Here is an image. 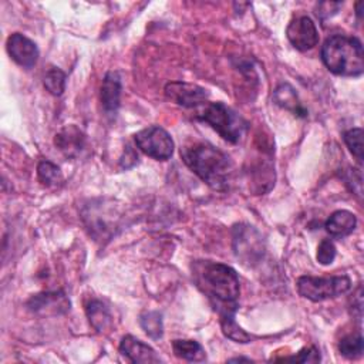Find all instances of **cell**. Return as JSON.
Here are the masks:
<instances>
[{
  "label": "cell",
  "instance_id": "obj_4",
  "mask_svg": "<svg viewBox=\"0 0 364 364\" xmlns=\"http://www.w3.org/2000/svg\"><path fill=\"white\" fill-rule=\"evenodd\" d=\"M199 118L209 124L223 139L232 144L239 142L247 128V122L242 115L223 102L206 104L200 109Z\"/></svg>",
  "mask_w": 364,
  "mask_h": 364
},
{
  "label": "cell",
  "instance_id": "obj_1",
  "mask_svg": "<svg viewBox=\"0 0 364 364\" xmlns=\"http://www.w3.org/2000/svg\"><path fill=\"white\" fill-rule=\"evenodd\" d=\"M192 274L196 286L219 316L235 314L240 286L237 273L230 266L212 260H196L192 264Z\"/></svg>",
  "mask_w": 364,
  "mask_h": 364
},
{
  "label": "cell",
  "instance_id": "obj_28",
  "mask_svg": "<svg viewBox=\"0 0 364 364\" xmlns=\"http://www.w3.org/2000/svg\"><path fill=\"white\" fill-rule=\"evenodd\" d=\"M361 6H363V3H361V1H358V3L355 4V13H357V16H358V17H361Z\"/></svg>",
  "mask_w": 364,
  "mask_h": 364
},
{
  "label": "cell",
  "instance_id": "obj_5",
  "mask_svg": "<svg viewBox=\"0 0 364 364\" xmlns=\"http://www.w3.org/2000/svg\"><path fill=\"white\" fill-rule=\"evenodd\" d=\"M296 287L301 297L317 303L347 293L351 289V280L346 274L331 277L301 276L297 279Z\"/></svg>",
  "mask_w": 364,
  "mask_h": 364
},
{
  "label": "cell",
  "instance_id": "obj_15",
  "mask_svg": "<svg viewBox=\"0 0 364 364\" xmlns=\"http://www.w3.org/2000/svg\"><path fill=\"white\" fill-rule=\"evenodd\" d=\"M357 225V218L350 210H336L326 220V230L336 237H344L353 233Z\"/></svg>",
  "mask_w": 364,
  "mask_h": 364
},
{
  "label": "cell",
  "instance_id": "obj_17",
  "mask_svg": "<svg viewBox=\"0 0 364 364\" xmlns=\"http://www.w3.org/2000/svg\"><path fill=\"white\" fill-rule=\"evenodd\" d=\"M90 324L98 333H107L112 327V316L109 309L100 300H91L85 309Z\"/></svg>",
  "mask_w": 364,
  "mask_h": 364
},
{
  "label": "cell",
  "instance_id": "obj_8",
  "mask_svg": "<svg viewBox=\"0 0 364 364\" xmlns=\"http://www.w3.org/2000/svg\"><path fill=\"white\" fill-rule=\"evenodd\" d=\"M165 95L175 104L186 108L199 107L205 104L206 100L209 98V92L206 88L185 81L168 82L165 85Z\"/></svg>",
  "mask_w": 364,
  "mask_h": 364
},
{
  "label": "cell",
  "instance_id": "obj_18",
  "mask_svg": "<svg viewBox=\"0 0 364 364\" xmlns=\"http://www.w3.org/2000/svg\"><path fill=\"white\" fill-rule=\"evenodd\" d=\"M172 350L176 357L186 361H203L206 358L203 347L195 340H175Z\"/></svg>",
  "mask_w": 364,
  "mask_h": 364
},
{
  "label": "cell",
  "instance_id": "obj_26",
  "mask_svg": "<svg viewBox=\"0 0 364 364\" xmlns=\"http://www.w3.org/2000/svg\"><path fill=\"white\" fill-rule=\"evenodd\" d=\"M283 360H293V361H299V363H317V361H320V354L316 347H304L299 351L297 355L284 357Z\"/></svg>",
  "mask_w": 364,
  "mask_h": 364
},
{
  "label": "cell",
  "instance_id": "obj_27",
  "mask_svg": "<svg viewBox=\"0 0 364 364\" xmlns=\"http://www.w3.org/2000/svg\"><path fill=\"white\" fill-rule=\"evenodd\" d=\"M343 4L341 3H334V1H324V3H320L317 6V16L320 18H328L330 16L336 14L337 10L341 7Z\"/></svg>",
  "mask_w": 364,
  "mask_h": 364
},
{
  "label": "cell",
  "instance_id": "obj_13",
  "mask_svg": "<svg viewBox=\"0 0 364 364\" xmlns=\"http://www.w3.org/2000/svg\"><path fill=\"white\" fill-rule=\"evenodd\" d=\"M119 351L125 355L131 363L138 364H149V363H159L161 358L156 355L155 350L145 344L144 341L138 340L134 336L122 337L119 343Z\"/></svg>",
  "mask_w": 364,
  "mask_h": 364
},
{
  "label": "cell",
  "instance_id": "obj_3",
  "mask_svg": "<svg viewBox=\"0 0 364 364\" xmlns=\"http://www.w3.org/2000/svg\"><path fill=\"white\" fill-rule=\"evenodd\" d=\"M321 60L328 71L343 77H358L364 71L361 41L355 37L334 34L321 47Z\"/></svg>",
  "mask_w": 364,
  "mask_h": 364
},
{
  "label": "cell",
  "instance_id": "obj_23",
  "mask_svg": "<svg viewBox=\"0 0 364 364\" xmlns=\"http://www.w3.org/2000/svg\"><path fill=\"white\" fill-rule=\"evenodd\" d=\"M44 87L53 95H61L65 88V73L57 67H50L44 75Z\"/></svg>",
  "mask_w": 364,
  "mask_h": 364
},
{
  "label": "cell",
  "instance_id": "obj_21",
  "mask_svg": "<svg viewBox=\"0 0 364 364\" xmlns=\"http://www.w3.org/2000/svg\"><path fill=\"white\" fill-rule=\"evenodd\" d=\"M363 350H364V344H363V336L360 331L343 337L338 343V351L341 353V355L347 358L360 357L363 354Z\"/></svg>",
  "mask_w": 364,
  "mask_h": 364
},
{
  "label": "cell",
  "instance_id": "obj_2",
  "mask_svg": "<svg viewBox=\"0 0 364 364\" xmlns=\"http://www.w3.org/2000/svg\"><path fill=\"white\" fill-rule=\"evenodd\" d=\"M188 168L206 185L216 191H226L232 181V164L226 154L209 144H192L181 149Z\"/></svg>",
  "mask_w": 364,
  "mask_h": 364
},
{
  "label": "cell",
  "instance_id": "obj_22",
  "mask_svg": "<svg viewBox=\"0 0 364 364\" xmlns=\"http://www.w3.org/2000/svg\"><path fill=\"white\" fill-rule=\"evenodd\" d=\"M37 176L38 181L46 186H54L63 181V173L60 168L50 161H41L38 164Z\"/></svg>",
  "mask_w": 364,
  "mask_h": 364
},
{
  "label": "cell",
  "instance_id": "obj_19",
  "mask_svg": "<svg viewBox=\"0 0 364 364\" xmlns=\"http://www.w3.org/2000/svg\"><path fill=\"white\" fill-rule=\"evenodd\" d=\"M220 327L223 334L236 343H249L253 338L249 333L239 327V324L235 320V314L220 316Z\"/></svg>",
  "mask_w": 364,
  "mask_h": 364
},
{
  "label": "cell",
  "instance_id": "obj_24",
  "mask_svg": "<svg viewBox=\"0 0 364 364\" xmlns=\"http://www.w3.org/2000/svg\"><path fill=\"white\" fill-rule=\"evenodd\" d=\"M343 138L350 152L357 158L358 162H361L363 161V129L351 128L344 132Z\"/></svg>",
  "mask_w": 364,
  "mask_h": 364
},
{
  "label": "cell",
  "instance_id": "obj_29",
  "mask_svg": "<svg viewBox=\"0 0 364 364\" xmlns=\"http://www.w3.org/2000/svg\"><path fill=\"white\" fill-rule=\"evenodd\" d=\"M229 361H230V363H235V361H250V358H243V357H237V358H230Z\"/></svg>",
  "mask_w": 364,
  "mask_h": 364
},
{
  "label": "cell",
  "instance_id": "obj_10",
  "mask_svg": "<svg viewBox=\"0 0 364 364\" xmlns=\"http://www.w3.org/2000/svg\"><path fill=\"white\" fill-rule=\"evenodd\" d=\"M7 53L23 68H31L38 60V48L34 41L20 33H13L6 43Z\"/></svg>",
  "mask_w": 364,
  "mask_h": 364
},
{
  "label": "cell",
  "instance_id": "obj_9",
  "mask_svg": "<svg viewBox=\"0 0 364 364\" xmlns=\"http://www.w3.org/2000/svg\"><path fill=\"white\" fill-rule=\"evenodd\" d=\"M286 36L290 44L300 51L311 50L318 43V31L309 16L294 17L287 26Z\"/></svg>",
  "mask_w": 364,
  "mask_h": 364
},
{
  "label": "cell",
  "instance_id": "obj_20",
  "mask_svg": "<svg viewBox=\"0 0 364 364\" xmlns=\"http://www.w3.org/2000/svg\"><path fill=\"white\" fill-rule=\"evenodd\" d=\"M139 324L142 330L154 340H158L164 334L162 314L159 311H145L139 316Z\"/></svg>",
  "mask_w": 364,
  "mask_h": 364
},
{
  "label": "cell",
  "instance_id": "obj_7",
  "mask_svg": "<svg viewBox=\"0 0 364 364\" xmlns=\"http://www.w3.org/2000/svg\"><path fill=\"white\" fill-rule=\"evenodd\" d=\"M136 146L148 156L156 161H166L173 154V141L171 135L161 127L152 125L141 129L134 136Z\"/></svg>",
  "mask_w": 364,
  "mask_h": 364
},
{
  "label": "cell",
  "instance_id": "obj_12",
  "mask_svg": "<svg viewBox=\"0 0 364 364\" xmlns=\"http://www.w3.org/2000/svg\"><path fill=\"white\" fill-rule=\"evenodd\" d=\"M54 145L67 158H75L85 145V135L77 125H65L55 134Z\"/></svg>",
  "mask_w": 364,
  "mask_h": 364
},
{
  "label": "cell",
  "instance_id": "obj_11",
  "mask_svg": "<svg viewBox=\"0 0 364 364\" xmlns=\"http://www.w3.org/2000/svg\"><path fill=\"white\" fill-rule=\"evenodd\" d=\"M28 310L41 314H60L70 309V301L61 291H44L33 296L27 303Z\"/></svg>",
  "mask_w": 364,
  "mask_h": 364
},
{
  "label": "cell",
  "instance_id": "obj_25",
  "mask_svg": "<svg viewBox=\"0 0 364 364\" xmlns=\"http://www.w3.org/2000/svg\"><path fill=\"white\" fill-rule=\"evenodd\" d=\"M317 262L323 266L331 264L336 257V246L330 239H323L317 247Z\"/></svg>",
  "mask_w": 364,
  "mask_h": 364
},
{
  "label": "cell",
  "instance_id": "obj_14",
  "mask_svg": "<svg viewBox=\"0 0 364 364\" xmlns=\"http://www.w3.org/2000/svg\"><path fill=\"white\" fill-rule=\"evenodd\" d=\"M121 97V78L118 73L109 71L105 74L101 85V104L105 112L115 114L119 107Z\"/></svg>",
  "mask_w": 364,
  "mask_h": 364
},
{
  "label": "cell",
  "instance_id": "obj_6",
  "mask_svg": "<svg viewBox=\"0 0 364 364\" xmlns=\"http://www.w3.org/2000/svg\"><path fill=\"white\" fill-rule=\"evenodd\" d=\"M232 242L235 256L247 267L256 266L264 256V240L255 226L246 223L235 225L232 229Z\"/></svg>",
  "mask_w": 364,
  "mask_h": 364
},
{
  "label": "cell",
  "instance_id": "obj_16",
  "mask_svg": "<svg viewBox=\"0 0 364 364\" xmlns=\"http://www.w3.org/2000/svg\"><path fill=\"white\" fill-rule=\"evenodd\" d=\"M273 101L279 107H282V108H284L287 111H291L297 117H306V114H307V111L301 105V102H300L294 88L291 85H289V84H280L274 90Z\"/></svg>",
  "mask_w": 364,
  "mask_h": 364
}]
</instances>
